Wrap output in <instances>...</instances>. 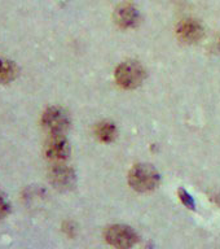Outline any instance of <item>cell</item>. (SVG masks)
<instances>
[{
    "label": "cell",
    "instance_id": "1",
    "mask_svg": "<svg viewBox=\"0 0 220 249\" xmlns=\"http://www.w3.org/2000/svg\"><path fill=\"white\" fill-rule=\"evenodd\" d=\"M159 173L148 163H137L128 173V183L135 191L149 192L159 184Z\"/></svg>",
    "mask_w": 220,
    "mask_h": 249
},
{
    "label": "cell",
    "instance_id": "2",
    "mask_svg": "<svg viewBox=\"0 0 220 249\" xmlns=\"http://www.w3.org/2000/svg\"><path fill=\"white\" fill-rule=\"evenodd\" d=\"M117 83L126 89L139 87L145 79V70L137 61H124L118 65L114 73Z\"/></svg>",
    "mask_w": 220,
    "mask_h": 249
},
{
    "label": "cell",
    "instance_id": "3",
    "mask_svg": "<svg viewBox=\"0 0 220 249\" xmlns=\"http://www.w3.org/2000/svg\"><path fill=\"white\" fill-rule=\"evenodd\" d=\"M42 124L51 135H61L69 128L70 117L65 109L60 107H51L43 113Z\"/></svg>",
    "mask_w": 220,
    "mask_h": 249
},
{
    "label": "cell",
    "instance_id": "4",
    "mask_svg": "<svg viewBox=\"0 0 220 249\" xmlns=\"http://www.w3.org/2000/svg\"><path fill=\"white\" fill-rule=\"evenodd\" d=\"M105 240L118 249H128L137 241V235L130 226L113 225L109 226L104 232Z\"/></svg>",
    "mask_w": 220,
    "mask_h": 249
},
{
    "label": "cell",
    "instance_id": "5",
    "mask_svg": "<svg viewBox=\"0 0 220 249\" xmlns=\"http://www.w3.org/2000/svg\"><path fill=\"white\" fill-rule=\"evenodd\" d=\"M44 153L47 159L53 162H64L69 159L70 156V144L64 134L61 135H51L48 142L44 147Z\"/></svg>",
    "mask_w": 220,
    "mask_h": 249
},
{
    "label": "cell",
    "instance_id": "6",
    "mask_svg": "<svg viewBox=\"0 0 220 249\" xmlns=\"http://www.w3.org/2000/svg\"><path fill=\"white\" fill-rule=\"evenodd\" d=\"M50 180L57 190H70L75 184V171L62 162H56L50 169Z\"/></svg>",
    "mask_w": 220,
    "mask_h": 249
},
{
    "label": "cell",
    "instance_id": "7",
    "mask_svg": "<svg viewBox=\"0 0 220 249\" xmlns=\"http://www.w3.org/2000/svg\"><path fill=\"white\" fill-rule=\"evenodd\" d=\"M178 38L184 43H196L203 36V27L198 21L193 18H186L180 21L176 27Z\"/></svg>",
    "mask_w": 220,
    "mask_h": 249
},
{
    "label": "cell",
    "instance_id": "8",
    "mask_svg": "<svg viewBox=\"0 0 220 249\" xmlns=\"http://www.w3.org/2000/svg\"><path fill=\"white\" fill-rule=\"evenodd\" d=\"M139 19V12L134 4L123 3L119 7H117L114 12V21L122 29L134 27Z\"/></svg>",
    "mask_w": 220,
    "mask_h": 249
},
{
    "label": "cell",
    "instance_id": "9",
    "mask_svg": "<svg viewBox=\"0 0 220 249\" xmlns=\"http://www.w3.org/2000/svg\"><path fill=\"white\" fill-rule=\"evenodd\" d=\"M96 136L104 143H110L116 139L117 136L116 124L108 122V121L101 122L96 126Z\"/></svg>",
    "mask_w": 220,
    "mask_h": 249
},
{
    "label": "cell",
    "instance_id": "10",
    "mask_svg": "<svg viewBox=\"0 0 220 249\" xmlns=\"http://www.w3.org/2000/svg\"><path fill=\"white\" fill-rule=\"evenodd\" d=\"M18 75V68L13 61H4L0 70V83H9Z\"/></svg>",
    "mask_w": 220,
    "mask_h": 249
},
{
    "label": "cell",
    "instance_id": "11",
    "mask_svg": "<svg viewBox=\"0 0 220 249\" xmlns=\"http://www.w3.org/2000/svg\"><path fill=\"white\" fill-rule=\"evenodd\" d=\"M179 197H180L182 202L186 206V208H189V209H194L196 204H194L193 197H192V196H190V195L188 194L186 190H184V188H180V190H179Z\"/></svg>",
    "mask_w": 220,
    "mask_h": 249
},
{
    "label": "cell",
    "instance_id": "12",
    "mask_svg": "<svg viewBox=\"0 0 220 249\" xmlns=\"http://www.w3.org/2000/svg\"><path fill=\"white\" fill-rule=\"evenodd\" d=\"M9 209H11V205H9L7 197L3 194H0V219L7 217L8 213H9Z\"/></svg>",
    "mask_w": 220,
    "mask_h": 249
},
{
    "label": "cell",
    "instance_id": "13",
    "mask_svg": "<svg viewBox=\"0 0 220 249\" xmlns=\"http://www.w3.org/2000/svg\"><path fill=\"white\" fill-rule=\"evenodd\" d=\"M3 64L4 61H1V58H0V70H1V68H3Z\"/></svg>",
    "mask_w": 220,
    "mask_h": 249
}]
</instances>
